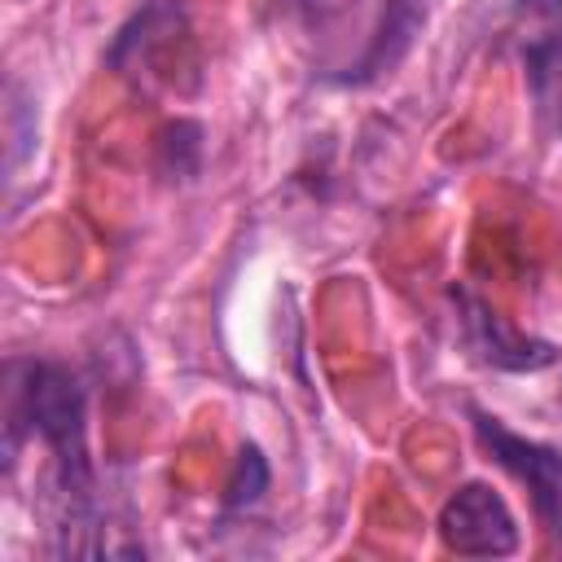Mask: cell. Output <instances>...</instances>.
Here are the masks:
<instances>
[{
	"label": "cell",
	"mask_w": 562,
	"mask_h": 562,
	"mask_svg": "<svg viewBox=\"0 0 562 562\" xmlns=\"http://www.w3.org/2000/svg\"><path fill=\"white\" fill-rule=\"evenodd\" d=\"M26 439L48 452L44 514L57 558L114 553L101 536L97 474L88 457V391L70 364L57 360H9L4 369V465L13 470Z\"/></svg>",
	"instance_id": "cell-1"
},
{
	"label": "cell",
	"mask_w": 562,
	"mask_h": 562,
	"mask_svg": "<svg viewBox=\"0 0 562 562\" xmlns=\"http://www.w3.org/2000/svg\"><path fill=\"white\" fill-rule=\"evenodd\" d=\"M470 426H474L479 448L505 474H514L531 492V509L544 522V531L553 540H562V448L540 443V439H527V435L509 430L501 417H492L483 408H470Z\"/></svg>",
	"instance_id": "cell-2"
},
{
	"label": "cell",
	"mask_w": 562,
	"mask_h": 562,
	"mask_svg": "<svg viewBox=\"0 0 562 562\" xmlns=\"http://www.w3.org/2000/svg\"><path fill=\"white\" fill-rule=\"evenodd\" d=\"M439 540L457 558H509L518 549V522L492 483H461L439 509Z\"/></svg>",
	"instance_id": "cell-3"
},
{
	"label": "cell",
	"mask_w": 562,
	"mask_h": 562,
	"mask_svg": "<svg viewBox=\"0 0 562 562\" xmlns=\"http://www.w3.org/2000/svg\"><path fill=\"white\" fill-rule=\"evenodd\" d=\"M452 303H457V312H461L465 347H470L483 364L509 369V373H536V369L558 364V347H553V342L509 329L505 316L492 312V307H487L483 299H474L470 290H452Z\"/></svg>",
	"instance_id": "cell-4"
},
{
	"label": "cell",
	"mask_w": 562,
	"mask_h": 562,
	"mask_svg": "<svg viewBox=\"0 0 562 562\" xmlns=\"http://www.w3.org/2000/svg\"><path fill=\"white\" fill-rule=\"evenodd\" d=\"M426 9H430V0H382L378 26H373L364 53H360L338 79H342V83H369V79L395 70V61L408 53L413 35H417L422 22H426Z\"/></svg>",
	"instance_id": "cell-5"
},
{
	"label": "cell",
	"mask_w": 562,
	"mask_h": 562,
	"mask_svg": "<svg viewBox=\"0 0 562 562\" xmlns=\"http://www.w3.org/2000/svg\"><path fill=\"white\" fill-rule=\"evenodd\" d=\"M184 35V13L180 4L171 0H149L110 44L105 61L119 70V75H140L158 61V53H167L176 40Z\"/></svg>",
	"instance_id": "cell-6"
},
{
	"label": "cell",
	"mask_w": 562,
	"mask_h": 562,
	"mask_svg": "<svg viewBox=\"0 0 562 562\" xmlns=\"http://www.w3.org/2000/svg\"><path fill=\"white\" fill-rule=\"evenodd\" d=\"M522 66H527V88L540 123L553 136H562V18H544V26L527 35Z\"/></svg>",
	"instance_id": "cell-7"
},
{
	"label": "cell",
	"mask_w": 562,
	"mask_h": 562,
	"mask_svg": "<svg viewBox=\"0 0 562 562\" xmlns=\"http://www.w3.org/2000/svg\"><path fill=\"white\" fill-rule=\"evenodd\" d=\"M198 158H202V127L189 119H176L158 136V171L167 180H189L198 171Z\"/></svg>",
	"instance_id": "cell-8"
},
{
	"label": "cell",
	"mask_w": 562,
	"mask_h": 562,
	"mask_svg": "<svg viewBox=\"0 0 562 562\" xmlns=\"http://www.w3.org/2000/svg\"><path fill=\"white\" fill-rule=\"evenodd\" d=\"M263 492H268V461H263V452L255 443H241L233 479H228V492H224V505L241 509V505H255Z\"/></svg>",
	"instance_id": "cell-9"
},
{
	"label": "cell",
	"mask_w": 562,
	"mask_h": 562,
	"mask_svg": "<svg viewBox=\"0 0 562 562\" xmlns=\"http://www.w3.org/2000/svg\"><path fill=\"white\" fill-rule=\"evenodd\" d=\"M316 0H285V9H312Z\"/></svg>",
	"instance_id": "cell-10"
}]
</instances>
